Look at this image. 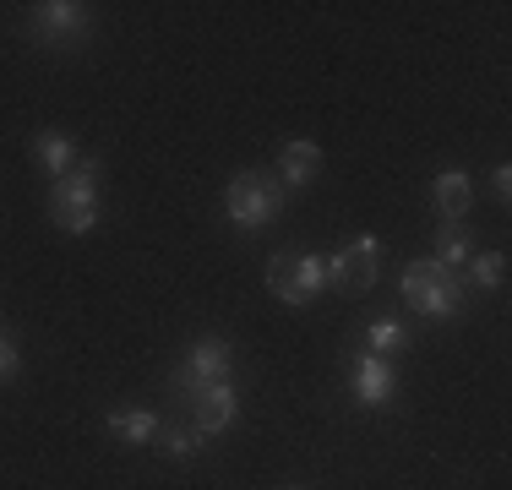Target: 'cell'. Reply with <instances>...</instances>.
<instances>
[{"mask_svg": "<svg viewBox=\"0 0 512 490\" xmlns=\"http://www.w3.org/2000/svg\"><path fill=\"white\" fill-rule=\"evenodd\" d=\"M50 218L66 235H88L99 224V164H77L60 175V186L50 191Z\"/></svg>", "mask_w": 512, "mask_h": 490, "instance_id": "1", "label": "cell"}, {"mask_svg": "<svg viewBox=\"0 0 512 490\" xmlns=\"http://www.w3.org/2000/svg\"><path fill=\"white\" fill-rule=\"evenodd\" d=\"M404 300H409L420 316L447 322V316H458V305H463V278L442 273L431 256H420V262L404 267Z\"/></svg>", "mask_w": 512, "mask_h": 490, "instance_id": "2", "label": "cell"}, {"mask_svg": "<svg viewBox=\"0 0 512 490\" xmlns=\"http://www.w3.org/2000/svg\"><path fill=\"white\" fill-rule=\"evenodd\" d=\"M229 218H235L240 229H262L273 224L278 213H284V186L267 175H256V169H240L235 180H229V196H224Z\"/></svg>", "mask_w": 512, "mask_h": 490, "instance_id": "3", "label": "cell"}, {"mask_svg": "<svg viewBox=\"0 0 512 490\" xmlns=\"http://www.w3.org/2000/svg\"><path fill=\"white\" fill-rule=\"evenodd\" d=\"M267 289L289 305H306L311 294L327 289V262L322 256H300V251H278L267 262Z\"/></svg>", "mask_w": 512, "mask_h": 490, "instance_id": "4", "label": "cell"}, {"mask_svg": "<svg viewBox=\"0 0 512 490\" xmlns=\"http://www.w3.org/2000/svg\"><path fill=\"white\" fill-rule=\"evenodd\" d=\"M213 382H229V343L224 338H202L197 349L186 354V365L175 371V382H169V387H175L180 403H197Z\"/></svg>", "mask_w": 512, "mask_h": 490, "instance_id": "5", "label": "cell"}, {"mask_svg": "<svg viewBox=\"0 0 512 490\" xmlns=\"http://www.w3.org/2000/svg\"><path fill=\"white\" fill-rule=\"evenodd\" d=\"M376 262H382V240H376V235H360L355 245H344V251L327 262V284L360 294V289L376 284Z\"/></svg>", "mask_w": 512, "mask_h": 490, "instance_id": "6", "label": "cell"}, {"mask_svg": "<svg viewBox=\"0 0 512 490\" xmlns=\"http://www.w3.org/2000/svg\"><path fill=\"white\" fill-rule=\"evenodd\" d=\"M88 28H93V17L77 0H44V6H33V33H39L44 44H71Z\"/></svg>", "mask_w": 512, "mask_h": 490, "instance_id": "7", "label": "cell"}, {"mask_svg": "<svg viewBox=\"0 0 512 490\" xmlns=\"http://www.w3.org/2000/svg\"><path fill=\"white\" fill-rule=\"evenodd\" d=\"M235 414H240L235 387H229V382H213L197 403H191V420H197L191 431H197V436H218V431H229V425H235Z\"/></svg>", "mask_w": 512, "mask_h": 490, "instance_id": "8", "label": "cell"}, {"mask_svg": "<svg viewBox=\"0 0 512 490\" xmlns=\"http://www.w3.org/2000/svg\"><path fill=\"white\" fill-rule=\"evenodd\" d=\"M349 382H355V398L365 409H382L387 398H393V365L382 360V354H360L355 371H349Z\"/></svg>", "mask_w": 512, "mask_h": 490, "instance_id": "9", "label": "cell"}, {"mask_svg": "<svg viewBox=\"0 0 512 490\" xmlns=\"http://www.w3.org/2000/svg\"><path fill=\"white\" fill-rule=\"evenodd\" d=\"M316 169H322V147L306 142V137L284 142V153H278V180H284V191L289 186H311Z\"/></svg>", "mask_w": 512, "mask_h": 490, "instance_id": "10", "label": "cell"}, {"mask_svg": "<svg viewBox=\"0 0 512 490\" xmlns=\"http://www.w3.org/2000/svg\"><path fill=\"white\" fill-rule=\"evenodd\" d=\"M431 196H436V213H442L447 224H458V218L469 213V202H474V180L463 175V169H447V175H436Z\"/></svg>", "mask_w": 512, "mask_h": 490, "instance_id": "11", "label": "cell"}, {"mask_svg": "<svg viewBox=\"0 0 512 490\" xmlns=\"http://www.w3.org/2000/svg\"><path fill=\"white\" fill-rule=\"evenodd\" d=\"M109 436L137 447V441H153L158 436V420H153L148 409H115V414H109Z\"/></svg>", "mask_w": 512, "mask_h": 490, "instance_id": "12", "label": "cell"}, {"mask_svg": "<svg viewBox=\"0 0 512 490\" xmlns=\"http://www.w3.org/2000/svg\"><path fill=\"white\" fill-rule=\"evenodd\" d=\"M71 153H77V147H71L66 131H39V137H33V158H39L50 175H66V169H71Z\"/></svg>", "mask_w": 512, "mask_h": 490, "instance_id": "13", "label": "cell"}, {"mask_svg": "<svg viewBox=\"0 0 512 490\" xmlns=\"http://www.w3.org/2000/svg\"><path fill=\"white\" fill-rule=\"evenodd\" d=\"M463 273H469V284H474V289H496V284L507 278V256H502V251L469 256V262H463Z\"/></svg>", "mask_w": 512, "mask_h": 490, "instance_id": "14", "label": "cell"}, {"mask_svg": "<svg viewBox=\"0 0 512 490\" xmlns=\"http://www.w3.org/2000/svg\"><path fill=\"white\" fill-rule=\"evenodd\" d=\"M436 267H442V273H458L463 262H469V240L458 235V229H447L442 240H436V256H431Z\"/></svg>", "mask_w": 512, "mask_h": 490, "instance_id": "15", "label": "cell"}, {"mask_svg": "<svg viewBox=\"0 0 512 490\" xmlns=\"http://www.w3.org/2000/svg\"><path fill=\"white\" fill-rule=\"evenodd\" d=\"M404 343H409V333L398 322H371V354H382V360H387V354H398Z\"/></svg>", "mask_w": 512, "mask_h": 490, "instance_id": "16", "label": "cell"}, {"mask_svg": "<svg viewBox=\"0 0 512 490\" xmlns=\"http://www.w3.org/2000/svg\"><path fill=\"white\" fill-rule=\"evenodd\" d=\"M197 431H169L164 436V452H169V458H197Z\"/></svg>", "mask_w": 512, "mask_h": 490, "instance_id": "17", "label": "cell"}, {"mask_svg": "<svg viewBox=\"0 0 512 490\" xmlns=\"http://www.w3.org/2000/svg\"><path fill=\"white\" fill-rule=\"evenodd\" d=\"M0 376H17V343L0 333Z\"/></svg>", "mask_w": 512, "mask_h": 490, "instance_id": "18", "label": "cell"}, {"mask_svg": "<svg viewBox=\"0 0 512 490\" xmlns=\"http://www.w3.org/2000/svg\"><path fill=\"white\" fill-rule=\"evenodd\" d=\"M491 191L507 202V191H512V169H507V164H496V175H491Z\"/></svg>", "mask_w": 512, "mask_h": 490, "instance_id": "19", "label": "cell"}, {"mask_svg": "<svg viewBox=\"0 0 512 490\" xmlns=\"http://www.w3.org/2000/svg\"><path fill=\"white\" fill-rule=\"evenodd\" d=\"M289 490H300V485H289Z\"/></svg>", "mask_w": 512, "mask_h": 490, "instance_id": "20", "label": "cell"}]
</instances>
